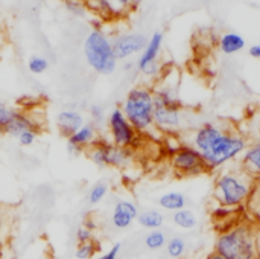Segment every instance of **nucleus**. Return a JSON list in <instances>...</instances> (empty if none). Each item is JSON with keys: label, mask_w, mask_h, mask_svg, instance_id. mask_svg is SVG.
<instances>
[{"label": "nucleus", "mask_w": 260, "mask_h": 259, "mask_svg": "<svg viewBox=\"0 0 260 259\" xmlns=\"http://www.w3.org/2000/svg\"><path fill=\"white\" fill-rule=\"evenodd\" d=\"M133 66H134L133 63H128V64H125V70H129V69H131Z\"/></svg>", "instance_id": "41"}, {"label": "nucleus", "mask_w": 260, "mask_h": 259, "mask_svg": "<svg viewBox=\"0 0 260 259\" xmlns=\"http://www.w3.org/2000/svg\"><path fill=\"white\" fill-rule=\"evenodd\" d=\"M239 168L253 179H260V137L248 142V147L239 159Z\"/></svg>", "instance_id": "16"}, {"label": "nucleus", "mask_w": 260, "mask_h": 259, "mask_svg": "<svg viewBox=\"0 0 260 259\" xmlns=\"http://www.w3.org/2000/svg\"><path fill=\"white\" fill-rule=\"evenodd\" d=\"M76 241L78 244H84V243H90L94 241V235H93V229L90 224H84L76 231Z\"/></svg>", "instance_id": "31"}, {"label": "nucleus", "mask_w": 260, "mask_h": 259, "mask_svg": "<svg viewBox=\"0 0 260 259\" xmlns=\"http://www.w3.org/2000/svg\"><path fill=\"white\" fill-rule=\"evenodd\" d=\"M87 156L99 168L128 169L134 163V151L120 148L105 139H99L87 151Z\"/></svg>", "instance_id": "7"}, {"label": "nucleus", "mask_w": 260, "mask_h": 259, "mask_svg": "<svg viewBox=\"0 0 260 259\" xmlns=\"http://www.w3.org/2000/svg\"><path fill=\"white\" fill-rule=\"evenodd\" d=\"M257 258L260 259V232L257 235Z\"/></svg>", "instance_id": "39"}, {"label": "nucleus", "mask_w": 260, "mask_h": 259, "mask_svg": "<svg viewBox=\"0 0 260 259\" xmlns=\"http://www.w3.org/2000/svg\"><path fill=\"white\" fill-rule=\"evenodd\" d=\"M64 3V8L69 14H72L73 17H79V18H84L87 17L90 12H88V8L85 5V0H62Z\"/></svg>", "instance_id": "26"}, {"label": "nucleus", "mask_w": 260, "mask_h": 259, "mask_svg": "<svg viewBox=\"0 0 260 259\" xmlns=\"http://www.w3.org/2000/svg\"><path fill=\"white\" fill-rule=\"evenodd\" d=\"M120 252H122V244H120V243H116V244H113L107 252L98 255L94 259H119Z\"/></svg>", "instance_id": "34"}, {"label": "nucleus", "mask_w": 260, "mask_h": 259, "mask_svg": "<svg viewBox=\"0 0 260 259\" xmlns=\"http://www.w3.org/2000/svg\"><path fill=\"white\" fill-rule=\"evenodd\" d=\"M206 259H227V258H224L222 255H219L218 252H215V250H213V252H212V253H210V255H209Z\"/></svg>", "instance_id": "37"}, {"label": "nucleus", "mask_w": 260, "mask_h": 259, "mask_svg": "<svg viewBox=\"0 0 260 259\" xmlns=\"http://www.w3.org/2000/svg\"><path fill=\"white\" fill-rule=\"evenodd\" d=\"M113 50L114 55L119 60L125 61L129 60L134 55H140L148 43V37L140 32H125V34H116L111 37Z\"/></svg>", "instance_id": "11"}, {"label": "nucleus", "mask_w": 260, "mask_h": 259, "mask_svg": "<svg viewBox=\"0 0 260 259\" xmlns=\"http://www.w3.org/2000/svg\"><path fill=\"white\" fill-rule=\"evenodd\" d=\"M172 171L180 177H200L209 174L207 165L200 151L187 142H181L178 150L169 157Z\"/></svg>", "instance_id": "9"}, {"label": "nucleus", "mask_w": 260, "mask_h": 259, "mask_svg": "<svg viewBox=\"0 0 260 259\" xmlns=\"http://www.w3.org/2000/svg\"><path fill=\"white\" fill-rule=\"evenodd\" d=\"M99 139V128L91 122H85L67 139V151L70 154H78L84 150L88 151Z\"/></svg>", "instance_id": "12"}, {"label": "nucleus", "mask_w": 260, "mask_h": 259, "mask_svg": "<svg viewBox=\"0 0 260 259\" xmlns=\"http://www.w3.org/2000/svg\"><path fill=\"white\" fill-rule=\"evenodd\" d=\"M88 113H90V118H91V124H94L98 128L107 122V113H105V110H104L102 105L93 104V105L88 108Z\"/></svg>", "instance_id": "30"}, {"label": "nucleus", "mask_w": 260, "mask_h": 259, "mask_svg": "<svg viewBox=\"0 0 260 259\" xmlns=\"http://www.w3.org/2000/svg\"><path fill=\"white\" fill-rule=\"evenodd\" d=\"M87 64L99 75H111L117 69V58L113 50L111 37L101 27H93L82 44Z\"/></svg>", "instance_id": "6"}, {"label": "nucleus", "mask_w": 260, "mask_h": 259, "mask_svg": "<svg viewBox=\"0 0 260 259\" xmlns=\"http://www.w3.org/2000/svg\"><path fill=\"white\" fill-rule=\"evenodd\" d=\"M27 130H37L40 131V124H38V119L30 114L29 111H24V110H15L14 108V113L8 122V125L5 127L3 130V134L6 136H12V137H18L21 133L27 131Z\"/></svg>", "instance_id": "14"}, {"label": "nucleus", "mask_w": 260, "mask_h": 259, "mask_svg": "<svg viewBox=\"0 0 260 259\" xmlns=\"http://www.w3.org/2000/svg\"><path fill=\"white\" fill-rule=\"evenodd\" d=\"M250 55L256 60H260V44H254L250 47Z\"/></svg>", "instance_id": "36"}, {"label": "nucleus", "mask_w": 260, "mask_h": 259, "mask_svg": "<svg viewBox=\"0 0 260 259\" xmlns=\"http://www.w3.org/2000/svg\"><path fill=\"white\" fill-rule=\"evenodd\" d=\"M257 235L259 231L254 221H236L219 231L213 250L227 259H259Z\"/></svg>", "instance_id": "4"}, {"label": "nucleus", "mask_w": 260, "mask_h": 259, "mask_svg": "<svg viewBox=\"0 0 260 259\" xmlns=\"http://www.w3.org/2000/svg\"><path fill=\"white\" fill-rule=\"evenodd\" d=\"M85 124L84 114L76 108H64L56 114V127L66 139H69L76 130Z\"/></svg>", "instance_id": "15"}, {"label": "nucleus", "mask_w": 260, "mask_h": 259, "mask_svg": "<svg viewBox=\"0 0 260 259\" xmlns=\"http://www.w3.org/2000/svg\"><path fill=\"white\" fill-rule=\"evenodd\" d=\"M37 137H38V131H37V130H27V131L21 133V134L17 137V140H18V143H20L21 147H30V145L35 143Z\"/></svg>", "instance_id": "33"}, {"label": "nucleus", "mask_w": 260, "mask_h": 259, "mask_svg": "<svg viewBox=\"0 0 260 259\" xmlns=\"http://www.w3.org/2000/svg\"><path fill=\"white\" fill-rule=\"evenodd\" d=\"M158 206L166 212H177L187 206V198L180 191H169L158 197Z\"/></svg>", "instance_id": "19"}, {"label": "nucleus", "mask_w": 260, "mask_h": 259, "mask_svg": "<svg viewBox=\"0 0 260 259\" xmlns=\"http://www.w3.org/2000/svg\"><path fill=\"white\" fill-rule=\"evenodd\" d=\"M172 221L181 231H193L198 226V217L195 215L193 211H190L187 208L174 212L172 214Z\"/></svg>", "instance_id": "22"}, {"label": "nucleus", "mask_w": 260, "mask_h": 259, "mask_svg": "<svg viewBox=\"0 0 260 259\" xmlns=\"http://www.w3.org/2000/svg\"><path fill=\"white\" fill-rule=\"evenodd\" d=\"M245 44L247 43H245L244 37L241 34H238V32H225V34H222L221 38H219V43H218L221 52L225 53V55H233V53H238V52L244 50Z\"/></svg>", "instance_id": "20"}, {"label": "nucleus", "mask_w": 260, "mask_h": 259, "mask_svg": "<svg viewBox=\"0 0 260 259\" xmlns=\"http://www.w3.org/2000/svg\"><path fill=\"white\" fill-rule=\"evenodd\" d=\"M166 243H168V237L161 229L160 231H151L145 237V246L151 252L163 250L166 247Z\"/></svg>", "instance_id": "23"}, {"label": "nucleus", "mask_w": 260, "mask_h": 259, "mask_svg": "<svg viewBox=\"0 0 260 259\" xmlns=\"http://www.w3.org/2000/svg\"><path fill=\"white\" fill-rule=\"evenodd\" d=\"M161 47H163V34L154 32L148 38V43H146L145 49L142 50V53L137 60V69L143 76L151 78V79L161 76L163 67L158 61L160 53H161Z\"/></svg>", "instance_id": "10"}, {"label": "nucleus", "mask_w": 260, "mask_h": 259, "mask_svg": "<svg viewBox=\"0 0 260 259\" xmlns=\"http://www.w3.org/2000/svg\"><path fill=\"white\" fill-rule=\"evenodd\" d=\"M0 46H2V43H0Z\"/></svg>", "instance_id": "45"}, {"label": "nucleus", "mask_w": 260, "mask_h": 259, "mask_svg": "<svg viewBox=\"0 0 260 259\" xmlns=\"http://www.w3.org/2000/svg\"><path fill=\"white\" fill-rule=\"evenodd\" d=\"M254 224H256L257 231H259V232H260V218H257V220H254Z\"/></svg>", "instance_id": "40"}, {"label": "nucleus", "mask_w": 260, "mask_h": 259, "mask_svg": "<svg viewBox=\"0 0 260 259\" xmlns=\"http://www.w3.org/2000/svg\"><path fill=\"white\" fill-rule=\"evenodd\" d=\"M250 211V214L253 215V220L260 218V179L256 180V186H254V192L251 195L250 205L247 208Z\"/></svg>", "instance_id": "29"}, {"label": "nucleus", "mask_w": 260, "mask_h": 259, "mask_svg": "<svg viewBox=\"0 0 260 259\" xmlns=\"http://www.w3.org/2000/svg\"><path fill=\"white\" fill-rule=\"evenodd\" d=\"M107 131L110 136V142L120 147V148H126V150H137L142 147L143 143V137L142 134H139L134 127L128 122V119L125 118L123 111L120 107L113 108L108 114H107Z\"/></svg>", "instance_id": "8"}, {"label": "nucleus", "mask_w": 260, "mask_h": 259, "mask_svg": "<svg viewBox=\"0 0 260 259\" xmlns=\"http://www.w3.org/2000/svg\"><path fill=\"white\" fill-rule=\"evenodd\" d=\"M85 5L88 8V12L101 18L102 21H113L122 18L120 12L113 6L110 0H85Z\"/></svg>", "instance_id": "17"}, {"label": "nucleus", "mask_w": 260, "mask_h": 259, "mask_svg": "<svg viewBox=\"0 0 260 259\" xmlns=\"http://www.w3.org/2000/svg\"><path fill=\"white\" fill-rule=\"evenodd\" d=\"M27 69L34 75H41L49 69V61L41 55H34L27 61Z\"/></svg>", "instance_id": "28"}, {"label": "nucleus", "mask_w": 260, "mask_h": 259, "mask_svg": "<svg viewBox=\"0 0 260 259\" xmlns=\"http://www.w3.org/2000/svg\"><path fill=\"white\" fill-rule=\"evenodd\" d=\"M12 113H14V108L9 107V105L0 98V131L5 130V127L8 125V122H9Z\"/></svg>", "instance_id": "32"}, {"label": "nucleus", "mask_w": 260, "mask_h": 259, "mask_svg": "<svg viewBox=\"0 0 260 259\" xmlns=\"http://www.w3.org/2000/svg\"><path fill=\"white\" fill-rule=\"evenodd\" d=\"M143 0H131V9H137L139 5L142 3Z\"/></svg>", "instance_id": "38"}, {"label": "nucleus", "mask_w": 260, "mask_h": 259, "mask_svg": "<svg viewBox=\"0 0 260 259\" xmlns=\"http://www.w3.org/2000/svg\"><path fill=\"white\" fill-rule=\"evenodd\" d=\"M0 237H2V223H0Z\"/></svg>", "instance_id": "42"}, {"label": "nucleus", "mask_w": 260, "mask_h": 259, "mask_svg": "<svg viewBox=\"0 0 260 259\" xmlns=\"http://www.w3.org/2000/svg\"><path fill=\"white\" fill-rule=\"evenodd\" d=\"M98 250H99V244L96 241L78 244L75 250V256L78 259H94L98 256Z\"/></svg>", "instance_id": "27"}, {"label": "nucleus", "mask_w": 260, "mask_h": 259, "mask_svg": "<svg viewBox=\"0 0 260 259\" xmlns=\"http://www.w3.org/2000/svg\"><path fill=\"white\" fill-rule=\"evenodd\" d=\"M210 217H212V221L218 226H221L219 231L235 224L239 218H241V211L238 209H230V208H225V206H221V205H216L215 208H212L210 211Z\"/></svg>", "instance_id": "18"}, {"label": "nucleus", "mask_w": 260, "mask_h": 259, "mask_svg": "<svg viewBox=\"0 0 260 259\" xmlns=\"http://www.w3.org/2000/svg\"><path fill=\"white\" fill-rule=\"evenodd\" d=\"M110 2H111L113 6L120 12L122 17H125L129 11H133V9H131V0H110Z\"/></svg>", "instance_id": "35"}, {"label": "nucleus", "mask_w": 260, "mask_h": 259, "mask_svg": "<svg viewBox=\"0 0 260 259\" xmlns=\"http://www.w3.org/2000/svg\"><path fill=\"white\" fill-rule=\"evenodd\" d=\"M165 249H166V253H168L169 258L180 259L181 256H184V253L187 250V243L181 237H172V238L168 240Z\"/></svg>", "instance_id": "24"}, {"label": "nucleus", "mask_w": 260, "mask_h": 259, "mask_svg": "<svg viewBox=\"0 0 260 259\" xmlns=\"http://www.w3.org/2000/svg\"><path fill=\"white\" fill-rule=\"evenodd\" d=\"M245 134L219 122H203L189 133V140L203 156L209 172L221 171L241 159L248 147Z\"/></svg>", "instance_id": "1"}, {"label": "nucleus", "mask_w": 260, "mask_h": 259, "mask_svg": "<svg viewBox=\"0 0 260 259\" xmlns=\"http://www.w3.org/2000/svg\"><path fill=\"white\" fill-rule=\"evenodd\" d=\"M139 208L134 202L131 200H117L116 205L113 206V212H111V224L119 229H128L134 224V221H137L139 217Z\"/></svg>", "instance_id": "13"}, {"label": "nucleus", "mask_w": 260, "mask_h": 259, "mask_svg": "<svg viewBox=\"0 0 260 259\" xmlns=\"http://www.w3.org/2000/svg\"><path fill=\"white\" fill-rule=\"evenodd\" d=\"M154 92V125L161 134H177L186 125V110L180 98L177 76L161 75Z\"/></svg>", "instance_id": "2"}, {"label": "nucleus", "mask_w": 260, "mask_h": 259, "mask_svg": "<svg viewBox=\"0 0 260 259\" xmlns=\"http://www.w3.org/2000/svg\"><path fill=\"white\" fill-rule=\"evenodd\" d=\"M120 108L139 134L151 136L152 131H157L154 125V92L149 85L133 87Z\"/></svg>", "instance_id": "5"}, {"label": "nucleus", "mask_w": 260, "mask_h": 259, "mask_svg": "<svg viewBox=\"0 0 260 259\" xmlns=\"http://www.w3.org/2000/svg\"><path fill=\"white\" fill-rule=\"evenodd\" d=\"M137 223L146 231H160L165 224V215L158 209H145L139 212Z\"/></svg>", "instance_id": "21"}, {"label": "nucleus", "mask_w": 260, "mask_h": 259, "mask_svg": "<svg viewBox=\"0 0 260 259\" xmlns=\"http://www.w3.org/2000/svg\"><path fill=\"white\" fill-rule=\"evenodd\" d=\"M2 136H3V131H0V139H2Z\"/></svg>", "instance_id": "43"}, {"label": "nucleus", "mask_w": 260, "mask_h": 259, "mask_svg": "<svg viewBox=\"0 0 260 259\" xmlns=\"http://www.w3.org/2000/svg\"><path fill=\"white\" fill-rule=\"evenodd\" d=\"M254 186L256 179L248 176L241 168L224 169L215 179L213 200L216 205L244 211L250 205Z\"/></svg>", "instance_id": "3"}, {"label": "nucleus", "mask_w": 260, "mask_h": 259, "mask_svg": "<svg viewBox=\"0 0 260 259\" xmlns=\"http://www.w3.org/2000/svg\"><path fill=\"white\" fill-rule=\"evenodd\" d=\"M0 259H6V258H5V256H3V255H0Z\"/></svg>", "instance_id": "44"}, {"label": "nucleus", "mask_w": 260, "mask_h": 259, "mask_svg": "<svg viewBox=\"0 0 260 259\" xmlns=\"http://www.w3.org/2000/svg\"><path fill=\"white\" fill-rule=\"evenodd\" d=\"M107 194H108V185L104 183V182H99V183H96V185H93L90 188V191L87 194V200H88L90 205L96 206V205L104 202Z\"/></svg>", "instance_id": "25"}]
</instances>
